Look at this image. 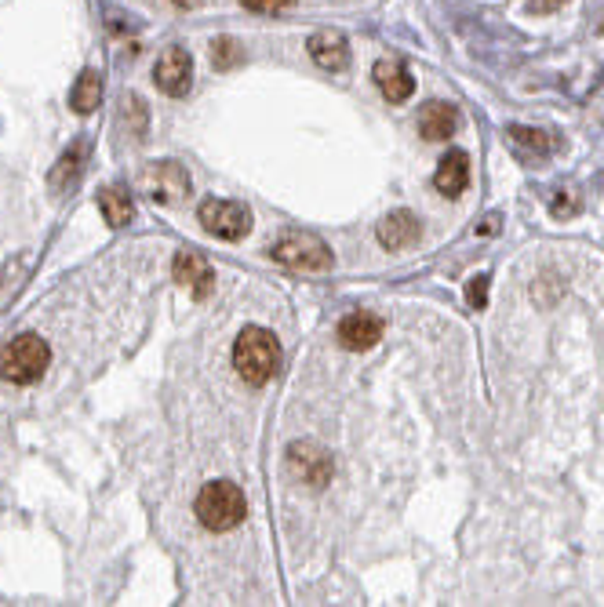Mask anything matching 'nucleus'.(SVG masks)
<instances>
[{"instance_id": "obj_5", "label": "nucleus", "mask_w": 604, "mask_h": 607, "mask_svg": "<svg viewBox=\"0 0 604 607\" xmlns=\"http://www.w3.org/2000/svg\"><path fill=\"white\" fill-rule=\"evenodd\" d=\"M197 219H201L204 233H212L219 240H241L252 233V211L237 204V200L208 197L197 208Z\"/></svg>"}, {"instance_id": "obj_6", "label": "nucleus", "mask_w": 604, "mask_h": 607, "mask_svg": "<svg viewBox=\"0 0 604 607\" xmlns=\"http://www.w3.org/2000/svg\"><path fill=\"white\" fill-rule=\"evenodd\" d=\"M139 190L157 204H179L190 197V175L175 160H153L139 171Z\"/></svg>"}, {"instance_id": "obj_16", "label": "nucleus", "mask_w": 604, "mask_h": 607, "mask_svg": "<svg viewBox=\"0 0 604 607\" xmlns=\"http://www.w3.org/2000/svg\"><path fill=\"white\" fill-rule=\"evenodd\" d=\"M84 164H88V139H77L70 150L62 153L55 171H51V190L62 193V190H73L84 175Z\"/></svg>"}, {"instance_id": "obj_20", "label": "nucleus", "mask_w": 604, "mask_h": 607, "mask_svg": "<svg viewBox=\"0 0 604 607\" xmlns=\"http://www.w3.org/2000/svg\"><path fill=\"white\" fill-rule=\"evenodd\" d=\"M510 139H514L517 146H532L535 153H546V150H550V139H546L543 131H532V128H510Z\"/></svg>"}, {"instance_id": "obj_12", "label": "nucleus", "mask_w": 604, "mask_h": 607, "mask_svg": "<svg viewBox=\"0 0 604 607\" xmlns=\"http://www.w3.org/2000/svg\"><path fill=\"white\" fill-rule=\"evenodd\" d=\"M433 186L441 197H463V190L470 186V157L463 150H452L444 153L437 171H433Z\"/></svg>"}, {"instance_id": "obj_11", "label": "nucleus", "mask_w": 604, "mask_h": 607, "mask_svg": "<svg viewBox=\"0 0 604 607\" xmlns=\"http://www.w3.org/2000/svg\"><path fill=\"white\" fill-rule=\"evenodd\" d=\"M306 51H310V59L321 66V70H346L350 66V44H346V37L339 30H321L313 33L310 44H306Z\"/></svg>"}, {"instance_id": "obj_19", "label": "nucleus", "mask_w": 604, "mask_h": 607, "mask_svg": "<svg viewBox=\"0 0 604 607\" xmlns=\"http://www.w3.org/2000/svg\"><path fill=\"white\" fill-rule=\"evenodd\" d=\"M237 62H244V48L233 37H219L212 44V66L215 70H233Z\"/></svg>"}, {"instance_id": "obj_4", "label": "nucleus", "mask_w": 604, "mask_h": 607, "mask_svg": "<svg viewBox=\"0 0 604 607\" xmlns=\"http://www.w3.org/2000/svg\"><path fill=\"white\" fill-rule=\"evenodd\" d=\"M270 259L281 262L288 269H302V273H317V269L332 266V251L317 233H302V229H288L270 244Z\"/></svg>"}, {"instance_id": "obj_9", "label": "nucleus", "mask_w": 604, "mask_h": 607, "mask_svg": "<svg viewBox=\"0 0 604 607\" xmlns=\"http://www.w3.org/2000/svg\"><path fill=\"white\" fill-rule=\"evenodd\" d=\"M383 335H386V320L379 317V313H368V309L346 313V317L339 320V342H343V349H353V353L372 349Z\"/></svg>"}, {"instance_id": "obj_7", "label": "nucleus", "mask_w": 604, "mask_h": 607, "mask_svg": "<svg viewBox=\"0 0 604 607\" xmlns=\"http://www.w3.org/2000/svg\"><path fill=\"white\" fill-rule=\"evenodd\" d=\"M288 469H292V477L302 480V484L324 488L335 473V462L321 444H313V440H295L292 448H288Z\"/></svg>"}, {"instance_id": "obj_14", "label": "nucleus", "mask_w": 604, "mask_h": 607, "mask_svg": "<svg viewBox=\"0 0 604 607\" xmlns=\"http://www.w3.org/2000/svg\"><path fill=\"white\" fill-rule=\"evenodd\" d=\"M372 77L375 84H379V91L386 95V102H408L415 95V77L404 70V62L397 59H379Z\"/></svg>"}, {"instance_id": "obj_3", "label": "nucleus", "mask_w": 604, "mask_h": 607, "mask_svg": "<svg viewBox=\"0 0 604 607\" xmlns=\"http://www.w3.org/2000/svg\"><path fill=\"white\" fill-rule=\"evenodd\" d=\"M51 364V346L41 335H19L0 349V379L11 386H33Z\"/></svg>"}, {"instance_id": "obj_17", "label": "nucleus", "mask_w": 604, "mask_h": 607, "mask_svg": "<svg viewBox=\"0 0 604 607\" xmlns=\"http://www.w3.org/2000/svg\"><path fill=\"white\" fill-rule=\"evenodd\" d=\"M99 211H102V219L110 222L113 229H124L131 219H135V204H131V193L121 190V186H110V190L99 193Z\"/></svg>"}, {"instance_id": "obj_18", "label": "nucleus", "mask_w": 604, "mask_h": 607, "mask_svg": "<svg viewBox=\"0 0 604 607\" xmlns=\"http://www.w3.org/2000/svg\"><path fill=\"white\" fill-rule=\"evenodd\" d=\"M99 102H102V73L84 70L81 77H77V84L70 88V106L81 113V117H88V113L99 110Z\"/></svg>"}, {"instance_id": "obj_13", "label": "nucleus", "mask_w": 604, "mask_h": 607, "mask_svg": "<svg viewBox=\"0 0 604 607\" xmlns=\"http://www.w3.org/2000/svg\"><path fill=\"white\" fill-rule=\"evenodd\" d=\"M175 280H179L182 288H190L197 299H204L215 284V273L201 251H179L175 255Z\"/></svg>"}, {"instance_id": "obj_2", "label": "nucleus", "mask_w": 604, "mask_h": 607, "mask_svg": "<svg viewBox=\"0 0 604 607\" xmlns=\"http://www.w3.org/2000/svg\"><path fill=\"white\" fill-rule=\"evenodd\" d=\"M193 509H197V520H201L208 531H233L248 517V498H244V491L237 488V484H230V480H212V484L201 488Z\"/></svg>"}, {"instance_id": "obj_22", "label": "nucleus", "mask_w": 604, "mask_h": 607, "mask_svg": "<svg viewBox=\"0 0 604 607\" xmlns=\"http://www.w3.org/2000/svg\"><path fill=\"white\" fill-rule=\"evenodd\" d=\"M244 8L255 11V15H277V11L292 8L295 0H241Z\"/></svg>"}, {"instance_id": "obj_1", "label": "nucleus", "mask_w": 604, "mask_h": 607, "mask_svg": "<svg viewBox=\"0 0 604 607\" xmlns=\"http://www.w3.org/2000/svg\"><path fill=\"white\" fill-rule=\"evenodd\" d=\"M233 368L248 386H266L281 368V342L266 328H244L233 342Z\"/></svg>"}, {"instance_id": "obj_10", "label": "nucleus", "mask_w": 604, "mask_h": 607, "mask_svg": "<svg viewBox=\"0 0 604 607\" xmlns=\"http://www.w3.org/2000/svg\"><path fill=\"white\" fill-rule=\"evenodd\" d=\"M423 237V222H419V215H412V211H390L383 222H379V244H383L386 251H404L412 248L415 240Z\"/></svg>"}, {"instance_id": "obj_23", "label": "nucleus", "mask_w": 604, "mask_h": 607, "mask_svg": "<svg viewBox=\"0 0 604 607\" xmlns=\"http://www.w3.org/2000/svg\"><path fill=\"white\" fill-rule=\"evenodd\" d=\"M168 4H172V8L190 11V8H197V4H201V0H168Z\"/></svg>"}, {"instance_id": "obj_15", "label": "nucleus", "mask_w": 604, "mask_h": 607, "mask_svg": "<svg viewBox=\"0 0 604 607\" xmlns=\"http://www.w3.org/2000/svg\"><path fill=\"white\" fill-rule=\"evenodd\" d=\"M455 131H459V110H455L452 102H426L423 110H419V135L430 142H444L452 139Z\"/></svg>"}, {"instance_id": "obj_8", "label": "nucleus", "mask_w": 604, "mask_h": 607, "mask_svg": "<svg viewBox=\"0 0 604 607\" xmlns=\"http://www.w3.org/2000/svg\"><path fill=\"white\" fill-rule=\"evenodd\" d=\"M153 84H157L164 95L182 99V95L193 88V59H190V51L179 48V44L164 48L161 59H157V66H153Z\"/></svg>"}, {"instance_id": "obj_21", "label": "nucleus", "mask_w": 604, "mask_h": 607, "mask_svg": "<svg viewBox=\"0 0 604 607\" xmlns=\"http://www.w3.org/2000/svg\"><path fill=\"white\" fill-rule=\"evenodd\" d=\"M466 302L474 309H484L488 306V277H470V284H466Z\"/></svg>"}]
</instances>
